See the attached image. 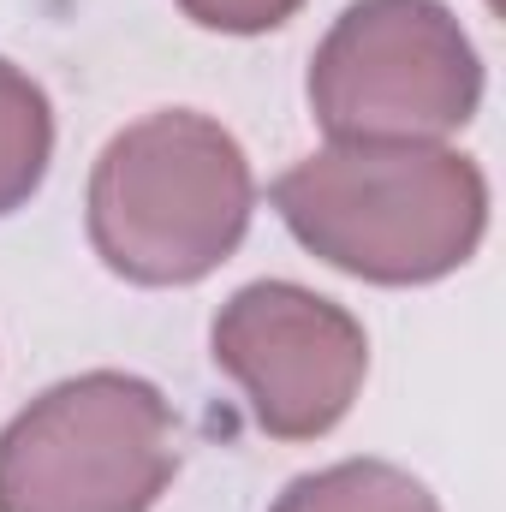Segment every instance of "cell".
Masks as SVG:
<instances>
[{"instance_id":"cell-2","label":"cell","mask_w":506,"mask_h":512,"mask_svg":"<svg viewBox=\"0 0 506 512\" xmlns=\"http://www.w3.org/2000/svg\"><path fill=\"white\" fill-rule=\"evenodd\" d=\"M256 179L239 137L197 114L161 108L114 131L90 167V245L131 286H197L245 245Z\"/></svg>"},{"instance_id":"cell-8","label":"cell","mask_w":506,"mask_h":512,"mask_svg":"<svg viewBox=\"0 0 506 512\" xmlns=\"http://www.w3.org/2000/svg\"><path fill=\"white\" fill-rule=\"evenodd\" d=\"M304 0H179V12L203 30H221V36H262V30H280Z\"/></svg>"},{"instance_id":"cell-3","label":"cell","mask_w":506,"mask_h":512,"mask_svg":"<svg viewBox=\"0 0 506 512\" xmlns=\"http://www.w3.org/2000/svg\"><path fill=\"white\" fill-rule=\"evenodd\" d=\"M173 471V405L126 370L54 382L0 429V512H155Z\"/></svg>"},{"instance_id":"cell-5","label":"cell","mask_w":506,"mask_h":512,"mask_svg":"<svg viewBox=\"0 0 506 512\" xmlns=\"http://www.w3.org/2000/svg\"><path fill=\"white\" fill-rule=\"evenodd\" d=\"M209 352L251 399L256 429L274 441L328 435L370 376L364 322L298 280L239 286L209 328Z\"/></svg>"},{"instance_id":"cell-4","label":"cell","mask_w":506,"mask_h":512,"mask_svg":"<svg viewBox=\"0 0 506 512\" xmlns=\"http://www.w3.org/2000/svg\"><path fill=\"white\" fill-rule=\"evenodd\" d=\"M483 108V60L441 0H352L310 60L328 143H447Z\"/></svg>"},{"instance_id":"cell-1","label":"cell","mask_w":506,"mask_h":512,"mask_svg":"<svg viewBox=\"0 0 506 512\" xmlns=\"http://www.w3.org/2000/svg\"><path fill=\"white\" fill-rule=\"evenodd\" d=\"M286 233L370 286H429L489 233V179L447 143H322L274 179Z\"/></svg>"},{"instance_id":"cell-7","label":"cell","mask_w":506,"mask_h":512,"mask_svg":"<svg viewBox=\"0 0 506 512\" xmlns=\"http://www.w3.org/2000/svg\"><path fill=\"white\" fill-rule=\"evenodd\" d=\"M54 161V108L30 72L0 60V215L24 209Z\"/></svg>"},{"instance_id":"cell-6","label":"cell","mask_w":506,"mask_h":512,"mask_svg":"<svg viewBox=\"0 0 506 512\" xmlns=\"http://www.w3.org/2000/svg\"><path fill=\"white\" fill-rule=\"evenodd\" d=\"M268 512H441V501L405 465H387V459H340L328 471L292 477Z\"/></svg>"}]
</instances>
